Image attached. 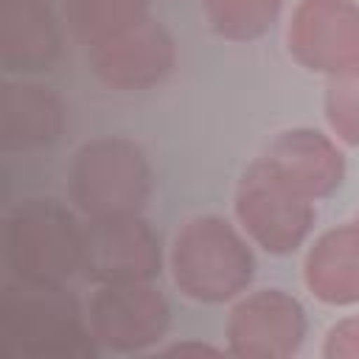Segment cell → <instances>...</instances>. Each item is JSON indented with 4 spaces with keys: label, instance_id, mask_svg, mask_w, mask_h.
I'll list each match as a JSON object with an SVG mask.
<instances>
[{
    "label": "cell",
    "instance_id": "obj_1",
    "mask_svg": "<svg viewBox=\"0 0 359 359\" xmlns=\"http://www.w3.org/2000/svg\"><path fill=\"white\" fill-rule=\"evenodd\" d=\"M0 337L22 359H93L98 342L81 300L65 283L11 280L0 294Z\"/></svg>",
    "mask_w": 359,
    "mask_h": 359
},
{
    "label": "cell",
    "instance_id": "obj_2",
    "mask_svg": "<svg viewBox=\"0 0 359 359\" xmlns=\"http://www.w3.org/2000/svg\"><path fill=\"white\" fill-rule=\"evenodd\" d=\"M174 286L194 303L222 306L241 297L255 278V255L244 230L216 213L180 224L168 250Z\"/></svg>",
    "mask_w": 359,
    "mask_h": 359
},
{
    "label": "cell",
    "instance_id": "obj_3",
    "mask_svg": "<svg viewBox=\"0 0 359 359\" xmlns=\"http://www.w3.org/2000/svg\"><path fill=\"white\" fill-rule=\"evenodd\" d=\"M151 185L154 177L146 151L118 135L81 143L67 168L70 202L87 222L140 216Z\"/></svg>",
    "mask_w": 359,
    "mask_h": 359
},
{
    "label": "cell",
    "instance_id": "obj_4",
    "mask_svg": "<svg viewBox=\"0 0 359 359\" xmlns=\"http://www.w3.org/2000/svg\"><path fill=\"white\" fill-rule=\"evenodd\" d=\"M84 224L53 199H25L3 222V261L25 283H67L81 272Z\"/></svg>",
    "mask_w": 359,
    "mask_h": 359
},
{
    "label": "cell",
    "instance_id": "obj_5",
    "mask_svg": "<svg viewBox=\"0 0 359 359\" xmlns=\"http://www.w3.org/2000/svg\"><path fill=\"white\" fill-rule=\"evenodd\" d=\"M233 210L244 236L269 255L300 250L317 222L314 202L294 191L264 157H255L238 177Z\"/></svg>",
    "mask_w": 359,
    "mask_h": 359
},
{
    "label": "cell",
    "instance_id": "obj_6",
    "mask_svg": "<svg viewBox=\"0 0 359 359\" xmlns=\"http://www.w3.org/2000/svg\"><path fill=\"white\" fill-rule=\"evenodd\" d=\"M306 331V309L292 292L278 286L244 292L227 314V353L238 359H292L303 348Z\"/></svg>",
    "mask_w": 359,
    "mask_h": 359
},
{
    "label": "cell",
    "instance_id": "obj_7",
    "mask_svg": "<svg viewBox=\"0 0 359 359\" xmlns=\"http://www.w3.org/2000/svg\"><path fill=\"white\" fill-rule=\"evenodd\" d=\"M95 342L132 356L160 345L171 325V306L154 283H101L87 306Z\"/></svg>",
    "mask_w": 359,
    "mask_h": 359
},
{
    "label": "cell",
    "instance_id": "obj_8",
    "mask_svg": "<svg viewBox=\"0 0 359 359\" xmlns=\"http://www.w3.org/2000/svg\"><path fill=\"white\" fill-rule=\"evenodd\" d=\"M81 272L95 283H154L163 272V244L143 216L95 219L84 224Z\"/></svg>",
    "mask_w": 359,
    "mask_h": 359
},
{
    "label": "cell",
    "instance_id": "obj_9",
    "mask_svg": "<svg viewBox=\"0 0 359 359\" xmlns=\"http://www.w3.org/2000/svg\"><path fill=\"white\" fill-rule=\"evenodd\" d=\"M286 48L292 59L325 79L359 65V3L353 0H297Z\"/></svg>",
    "mask_w": 359,
    "mask_h": 359
},
{
    "label": "cell",
    "instance_id": "obj_10",
    "mask_svg": "<svg viewBox=\"0 0 359 359\" xmlns=\"http://www.w3.org/2000/svg\"><path fill=\"white\" fill-rule=\"evenodd\" d=\"M93 73L112 90H149L177 62L174 36L149 14L121 34L87 48Z\"/></svg>",
    "mask_w": 359,
    "mask_h": 359
},
{
    "label": "cell",
    "instance_id": "obj_11",
    "mask_svg": "<svg viewBox=\"0 0 359 359\" xmlns=\"http://www.w3.org/2000/svg\"><path fill=\"white\" fill-rule=\"evenodd\" d=\"M261 157L311 202L334 196L345 182L348 165L339 140L311 126L278 132Z\"/></svg>",
    "mask_w": 359,
    "mask_h": 359
},
{
    "label": "cell",
    "instance_id": "obj_12",
    "mask_svg": "<svg viewBox=\"0 0 359 359\" xmlns=\"http://www.w3.org/2000/svg\"><path fill=\"white\" fill-rule=\"evenodd\" d=\"M62 31L45 0H0V67L6 76H34L56 65Z\"/></svg>",
    "mask_w": 359,
    "mask_h": 359
},
{
    "label": "cell",
    "instance_id": "obj_13",
    "mask_svg": "<svg viewBox=\"0 0 359 359\" xmlns=\"http://www.w3.org/2000/svg\"><path fill=\"white\" fill-rule=\"evenodd\" d=\"M62 98L31 79H6L0 87V146L3 151H36L65 132Z\"/></svg>",
    "mask_w": 359,
    "mask_h": 359
},
{
    "label": "cell",
    "instance_id": "obj_14",
    "mask_svg": "<svg viewBox=\"0 0 359 359\" xmlns=\"http://www.w3.org/2000/svg\"><path fill=\"white\" fill-rule=\"evenodd\" d=\"M303 283L325 306L359 303V230L353 222L314 238L303 261Z\"/></svg>",
    "mask_w": 359,
    "mask_h": 359
},
{
    "label": "cell",
    "instance_id": "obj_15",
    "mask_svg": "<svg viewBox=\"0 0 359 359\" xmlns=\"http://www.w3.org/2000/svg\"><path fill=\"white\" fill-rule=\"evenodd\" d=\"M65 14L73 34L93 48L149 17V0H65Z\"/></svg>",
    "mask_w": 359,
    "mask_h": 359
},
{
    "label": "cell",
    "instance_id": "obj_16",
    "mask_svg": "<svg viewBox=\"0 0 359 359\" xmlns=\"http://www.w3.org/2000/svg\"><path fill=\"white\" fill-rule=\"evenodd\" d=\"M283 0H202V11L216 36L227 42H255L272 31Z\"/></svg>",
    "mask_w": 359,
    "mask_h": 359
},
{
    "label": "cell",
    "instance_id": "obj_17",
    "mask_svg": "<svg viewBox=\"0 0 359 359\" xmlns=\"http://www.w3.org/2000/svg\"><path fill=\"white\" fill-rule=\"evenodd\" d=\"M323 112L331 135L339 143L359 149V65L328 76Z\"/></svg>",
    "mask_w": 359,
    "mask_h": 359
},
{
    "label": "cell",
    "instance_id": "obj_18",
    "mask_svg": "<svg viewBox=\"0 0 359 359\" xmlns=\"http://www.w3.org/2000/svg\"><path fill=\"white\" fill-rule=\"evenodd\" d=\"M325 359H359V314L337 320L323 339Z\"/></svg>",
    "mask_w": 359,
    "mask_h": 359
},
{
    "label": "cell",
    "instance_id": "obj_19",
    "mask_svg": "<svg viewBox=\"0 0 359 359\" xmlns=\"http://www.w3.org/2000/svg\"><path fill=\"white\" fill-rule=\"evenodd\" d=\"M219 353H224V351L216 348V345L199 342V339H185V342H177V345L165 348V356H219Z\"/></svg>",
    "mask_w": 359,
    "mask_h": 359
},
{
    "label": "cell",
    "instance_id": "obj_20",
    "mask_svg": "<svg viewBox=\"0 0 359 359\" xmlns=\"http://www.w3.org/2000/svg\"><path fill=\"white\" fill-rule=\"evenodd\" d=\"M353 224H356V230H359V213H356V219H353Z\"/></svg>",
    "mask_w": 359,
    "mask_h": 359
}]
</instances>
